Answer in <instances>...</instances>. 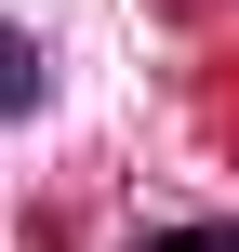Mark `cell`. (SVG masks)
Segmentation results:
<instances>
[{"instance_id": "cell-1", "label": "cell", "mask_w": 239, "mask_h": 252, "mask_svg": "<svg viewBox=\"0 0 239 252\" xmlns=\"http://www.w3.org/2000/svg\"><path fill=\"white\" fill-rule=\"evenodd\" d=\"M40 80H53V53H40L27 27H0V120H27V106H40Z\"/></svg>"}, {"instance_id": "cell-2", "label": "cell", "mask_w": 239, "mask_h": 252, "mask_svg": "<svg viewBox=\"0 0 239 252\" xmlns=\"http://www.w3.org/2000/svg\"><path fill=\"white\" fill-rule=\"evenodd\" d=\"M146 252H239L226 226H186V239H146Z\"/></svg>"}]
</instances>
